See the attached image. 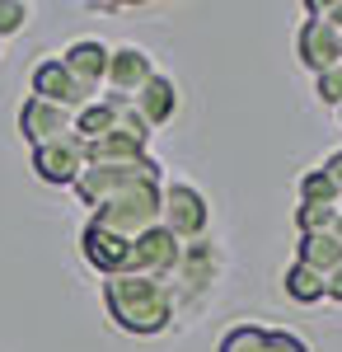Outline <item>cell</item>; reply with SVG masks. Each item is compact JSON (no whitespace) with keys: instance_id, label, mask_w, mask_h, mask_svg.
<instances>
[{"instance_id":"6da1fadb","label":"cell","mask_w":342,"mask_h":352,"mask_svg":"<svg viewBox=\"0 0 342 352\" xmlns=\"http://www.w3.org/2000/svg\"><path fill=\"white\" fill-rule=\"evenodd\" d=\"M104 310L122 333H136V338H155L179 320L174 287L155 282V277H136V272L104 277Z\"/></svg>"},{"instance_id":"7a4b0ae2","label":"cell","mask_w":342,"mask_h":352,"mask_svg":"<svg viewBox=\"0 0 342 352\" xmlns=\"http://www.w3.org/2000/svg\"><path fill=\"white\" fill-rule=\"evenodd\" d=\"M159 207H164V184H136V188L113 192L104 207H94L89 221H99L104 230L122 240H141L146 230L159 226Z\"/></svg>"},{"instance_id":"3957f363","label":"cell","mask_w":342,"mask_h":352,"mask_svg":"<svg viewBox=\"0 0 342 352\" xmlns=\"http://www.w3.org/2000/svg\"><path fill=\"white\" fill-rule=\"evenodd\" d=\"M136 184H164V174H159V160H136V164H84V174L76 179V197L94 212V207H104L113 192L122 188H136Z\"/></svg>"},{"instance_id":"277c9868","label":"cell","mask_w":342,"mask_h":352,"mask_svg":"<svg viewBox=\"0 0 342 352\" xmlns=\"http://www.w3.org/2000/svg\"><path fill=\"white\" fill-rule=\"evenodd\" d=\"M159 226H164L169 235H179L183 244L207 240V230H211V207H207V197L192 188V184H164Z\"/></svg>"},{"instance_id":"5b68a950","label":"cell","mask_w":342,"mask_h":352,"mask_svg":"<svg viewBox=\"0 0 342 352\" xmlns=\"http://www.w3.org/2000/svg\"><path fill=\"white\" fill-rule=\"evenodd\" d=\"M216 277H220V249H216L211 240L183 244V263H179L174 282H169V287H174V300H179V310L197 305V300L216 287Z\"/></svg>"},{"instance_id":"8992f818","label":"cell","mask_w":342,"mask_h":352,"mask_svg":"<svg viewBox=\"0 0 342 352\" xmlns=\"http://www.w3.org/2000/svg\"><path fill=\"white\" fill-rule=\"evenodd\" d=\"M28 89H33V99L56 104V109H66V113H80L84 104H94V99H99L89 85H80L76 76L66 71V61H61V56H43V61L33 66V76H28Z\"/></svg>"},{"instance_id":"52a82bcc","label":"cell","mask_w":342,"mask_h":352,"mask_svg":"<svg viewBox=\"0 0 342 352\" xmlns=\"http://www.w3.org/2000/svg\"><path fill=\"white\" fill-rule=\"evenodd\" d=\"M183 263V240L169 235L164 226L146 230L141 240H132V268L136 277H155V282H174V272Z\"/></svg>"},{"instance_id":"ba28073f","label":"cell","mask_w":342,"mask_h":352,"mask_svg":"<svg viewBox=\"0 0 342 352\" xmlns=\"http://www.w3.org/2000/svg\"><path fill=\"white\" fill-rule=\"evenodd\" d=\"M28 160H33V174L43 184L76 188V179L84 174V136L71 132L66 141H56V146H38V151H28Z\"/></svg>"},{"instance_id":"9c48e42d","label":"cell","mask_w":342,"mask_h":352,"mask_svg":"<svg viewBox=\"0 0 342 352\" xmlns=\"http://www.w3.org/2000/svg\"><path fill=\"white\" fill-rule=\"evenodd\" d=\"M71 132H76V113L56 109V104H43V99H33V94L24 99V109H19V136H24L28 151L56 146V141H66Z\"/></svg>"},{"instance_id":"30bf717a","label":"cell","mask_w":342,"mask_h":352,"mask_svg":"<svg viewBox=\"0 0 342 352\" xmlns=\"http://www.w3.org/2000/svg\"><path fill=\"white\" fill-rule=\"evenodd\" d=\"M295 61L305 71H315V76L342 66V33L333 24H323V19H300V28H295Z\"/></svg>"},{"instance_id":"8fae6325","label":"cell","mask_w":342,"mask_h":352,"mask_svg":"<svg viewBox=\"0 0 342 352\" xmlns=\"http://www.w3.org/2000/svg\"><path fill=\"white\" fill-rule=\"evenodd\" d=\"M80 254H84L89 268L104 272V277H122V272L132 268V240L104 230L99 221H84V230H80Z\"/></svg>"},{"instance_id":"7c38bea8","label":"cell","mask_w":342,"mask_h":352,"mask_svg":"<svg viewBox=\"0 0 342 352\" xmlns=\"http://www.w3.org/2000/svg\"><path fill=\"white\" fill-rule=\"evenodd\" d=\"M155 76V56L146 52V47H136V43H122V47H113L108 56V85L104 89H117V94H127L136 99L141 94V85Z\"/></svg>"},{"instance_id":"4fadbf2b","label":"cell","mask_w":342,"mask_h":352,"mask_svg":"<svg viewBox=\"0 0 342 352\" xmlns=\"http://www.w3.org/2000/svg\"><path fill=\"white\" fill-rule=\"evenodd\" d=\"M56 56H61L66 71H71L80 85H89L94 94L108 85V56H113V47H104L99 38H76L66 52H56Z\"/></svg>"},{"instance_id":"5bb4252c","label":"cell","mask_w":342,"mask_h":352,"mask_svg":"<svg viewBox=\"0 0 342 352\" xmlns=\"http://www.w3.org/2000/svg\"><path fill=\"white\" fill-rule=\"evenodd\" d=\"M216 352H310L295 333H282V329H258V324H235Z\"/></svg>"},{"instance_id":"9a60e30c","label":"cell","mask_w":342,"mask_h":352,"mask_svg":"<svg viewBox=\"0 0 342 352\" xmlns=\"http://www.w3.org/2000/svg\"><path fill=\"white\" fill-rule=\"evenodd\" d=\"M179 99H183V94H179V85L169 80L164 71H155L150 80L141 85V94H136L132 104H136V113H141L150 127H164V122H174V113H179Z\"/></svg>"},{"instance_id":"2e32d148","label":"cell","mask_w":342,"mask_h":352,"mask_svg":"<svg viewBox=\"0 0 342 352\" xmlns=\"http://www.w3.org/2000/svg\"><path fill=\"white\" fill-rule=\"evenodd\" d=\"M136 160H146V146L117 127L99 141H84V164H136Z\"/></svg>"},{"instance_id":"e0dca14e","label":"cell","mask_w":342,"mask_h":352,"mask_svg":"<svg viewBox=\"0 0 342 352\" xmlns=\"http://www.w3.org/2000/svg\"><path fill=\"white\" fill-rule=\"evenodd\" d=\"M295 263H305V268H315L319 277H328V272L342 268V240H333V235H300Z\"/></svg>"},{"instance_id":"ac0fdd59","label":"cell","mask_w":342,"mask_h":352,"mask_svg":"<svg viewBox=\"0 0 342 352\" xmlns=\"http://www.w3.org/2000/svg\"><path fill=\"white\" fill-rule=\"evenodd\" d=\"M282 292H286L295 305H319V300H328V277H319L315 268H305V263H290L282 272Z\"/></svg>"},{"instance_id":"d6986e66","label":"cell","mask_w":342,"mask_h":352,"mask_svg":"<svg viewBox=\"0 0 342 352\" xmlns=\"http://www.w3.org/2000/svg\"><path fill=\"white\" fill-rule=\"evenodd\" d=\"M113 127H117V109L104 104V99H94V104H84V109L76 113V132L84 136V141H99V136H108Z\"/></svg>"},{"instance_id":"ffe728a7","label":"cell","mask_w":342,"mask_h":352,"mask_svg":"<svg viewBox=\"0 0 342 352\" xmlns=\"http://www.w3.org/2000/svg\"><path fill=\"white\" fill-rule=\"evenodd\" d=\"M295 197H300V202H323V207H338V202H342V192L333 188V179H328L319 164L300 174V184H295Z\"/></svg>"},{"instance_id":"44dd1931","label":"cell","mask_w":342,"mask_h":352,"mask_svg":"<svg viewBox=\"0 0 342 352\" xmlns=\"http://www.w3.org/2000/svg\"><path fill=\"white\" fill-rule=\"evenodd\" d=\"M333 221H338V207H323V202H300L295 207V230L300 235H333Z\"/></svg>"},{"instance_id":"7402d4cb","label":"cell","mask_w":342,"mask_h":352,"mask_svg":"<svg viewBox=\"0 0 342 352\" xmlns=\"http://www.w3.org/2000/svg\"><path fill=\"white\" fill-rule=\"evenodd\" d=\"M28 19H33V10H28L24 0H0V43H5V38H14Z\"/></svg>"},{"instance_id":"603a6c76","label":"cell","mask_w":342,"mask_h":352,"mask_svg":"<svg viewBox=\"0 0 342 352\" xmlns=\"http://www.w3.org/2000/svg\"><path fill=\"white\" fill-rule=\"evenodd\" d=\"M117 132H127L132 141H141V146H150V136H155V127L136 113V104H122L117 109Z\"/></svg>"},{"instance_id":"cb8c5ba5","label":"cell","mask_w":342,"mask_h":352,"mask_svg":"<svg viewBox=\"0 0 342 352\" xmlns=\"http://www.w3.org/2000/svg\"><path fill=\"white\" fill-rule=\"evenodd\" d=\"M315 99L323 104V109H342V66L315 76Z\"/></svg>"},{"instance_id":"d4e9b609","label":"cell","mask_w":342,"mask_h":352,"mask_svg":"<svg viewBox=\"0 0 342 352\" xmlns=\"http://www.w3.org/2000/svg\"><path fill=\"white\" fill-rule=\"evenodd\" d=\"M305 19H323V24H333L342 33V0H305Z\"/></svg>"},{"instance_id":"484cf974","label":"cell","mask_w":342,"mask_h":352,"mask_svg":"<svg viewBox=\"0 0 342 352\" xmlns=\"http://www.w3.org/2000/svg\"><path fill=\"white\" fill-rule=\"evenodd\" d=\"M319 169H323V174H328V179H333V188L342 192V151H333V155H328V160L319 164Z\"/></svg>"},{"instance_id":"4316f807","label":"cell","mask_w":342,"mask_h":352,"mask_svg":"<svg viewBox=\"0 0 342 352\" xmlns=\"http://www.w3.org/2000/svg\"><path fill=\"white\" fill-rule=\"evenodd\" d=\"M328 300H338V305H342V268L328 272Z\"/></svg>"},{"instance_id":"83f0119b","label":"cell","mask_w":342,"mask_h":352,"mask_svg":"<svg viewBox=\"0 0 342 352\" xmlns=\"http://www.w3.org/2000/svg\"><path fill=\"white\" fill-rule=\"evenodd\" d=\"M338 122H342V109H338Z\"/></svg>"}]
</instances>
